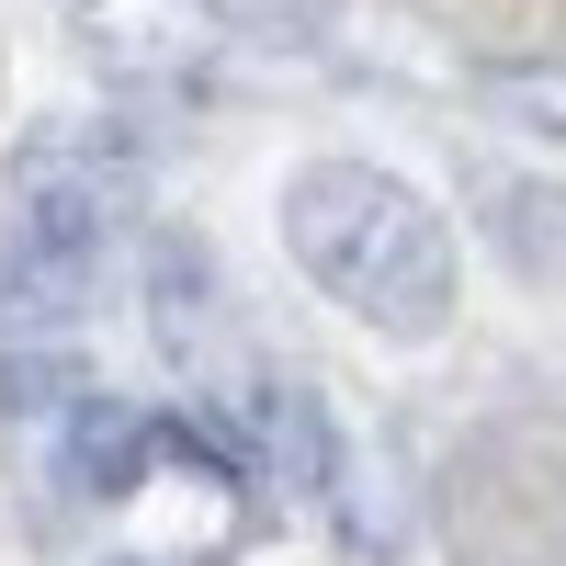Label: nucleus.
<instances>
[{"label": "nucleus", "mask_w": 566, "mask_h": 566, "mask_svg": "<svg viewBox=\"0 0 566 566\" xmlns=\"http://www.w3.org/2000/svg\"><path fill=\"white\" fill-rule=\"evenodd\" d=\"M148 205V148L125 125L57 114L12 148V227H0V352L12 340H69L103 250Z\"/></svg>", "instance_id": "f257e3e1"}, {"label": "nucleus", "mask_w": 566, "mask_h": 566, "mask_svg": "<svg viewBox=\"0 0 566 566\" xmlns=\"http://www.w3.org/2000/svg\"><path fill=\"white\" fill-rule=\"evenodd\" d=\"M283 250L374 340H442L453 328V227L431 216L419 181L374 159H306L283 181Z\"/></svg>", "instance_id": "f03ea898"}, {"label": "nucleus", "mask_w": 566, "mask_h": 566, "mask_svg": "<svg viewBox=\"0 0 566 566\" xmlns=\"http://www.w3.org/2000/svg\"><path fill=\"white\" fill-rule=\"evenodd\" d=\"M159 453H170L159 419L136 408V397H114V386H91V397L57 419V488H69V499H136Z\"/></svg>", "instance_id": "7ed1b4c3"}, {"label": "nucleus", "mask_w": 566, "mask_h": 566, "mask_svg": "<svg viewBox=\"0 0 566 566\" xmlns=\"http://www.w3.org/2000/svg\"><path fill=\"white\" fill-rule=\"evenodd\" d=\"M250 431H261V476H283L295 499H328V510H340L352 442H340V419H328L317 386H250Z\"/></svg>", "instance_id": "20e7f679"}, {"label": "nucleus", "mask_w": 566, "mask_h": 566, "mask_svg": "<svg viewBox=\"0 0 566 566\" xmlns=\"http://www.w3.org/2000/svg\"><path fill=\"white\" fill-rule=\"evenodd\" d=\"M476 227L488 250L522 272V283H566V181H533V170H476Z\"/></svg>", "instance_id": "39448f33"}, {"label": "nucleus", "mask_w": 566, "mask_h": 566, "mask_svg": "<svg viewBox=\"0 0 566 566\" xmlns=\"http://www.w3.org/2000/svg\"><path fill=\"white\" fill-rule=\"evenodd\" d=\"M136 295H148V340H159L170 363L205 352V317H216V261H205V239L159 227V239H148V272H136Z\"/></svg>", "instance_id": "423d86ee"}, {"label": "nucleus", "mask_w": 566, "mask_h": 566, "mask_svg": "<svg viewBox=\"0 0 566 566\" xmlns=\"http://www.w3.org/2000/svg\"><path fill=\"white\" fill-rule=\"evenodd\" d=\"M159 442L193 464L205 488H227V499H250V488H261V431H250V408L227 419V408L193 397V408H170V419H159Z\"/></svg>", "instance_id": "0eeeda50"}, {"label": "nucleus", "mask_w": 566, "mask_h": 566, "mask_svg": "<svg viewBox=\"0 0 566 566\" xmlns=\"http://www.w3.org/2000/svg\"><path fill=\"white\" fill-rule=\"evenodd\" d=\"M80 397H91V374H80L69 340H12L0 352V408L12 419H69Z\"/></svg>", "instance_id": "6e6552de"}, {"label": "nucleus", "mask_w": 566, "mask_h": 566, "mask_svg": "<svg viewBox=\"0 0 566 566\" xmlns=\"http://www.w3.org/2000/svg\"><path fill=\"white\" fill-rule=\"evenodd\" d=\"M476 91L499 114H522V125H555L566 136V57H499V69H476Z\"/></svg>", "instance_id": "1a4fd4ad"}, {"label": "nucleus", "mask_w": 566, "mask_h": 566, "mask_svg": "<svg viewBox=\"0 0 566 566\" xmlns=\"http://www.w3.org/2000/svg\"><path fill=\"white\" fill-rule=\"evenodd\" d=\"M216 23H239V34H283V45H306L328 12H340V0H205Z\"/></svg>", "instance_id": "9d476101"}, {"label": "nucleus", "mask_w": 566, "mask_h": 566, "mask_svg": "<svg viewBox=\"0 0 566 566\" xmlns=\"http://www.w3.org/2000/svg\"><path fill=\"white\" fill-rule=\"evenodd\" d=\"M103 566H170V555H103Z\"/></svg>", "instance_id": "9b49d317"}]
</instances>
